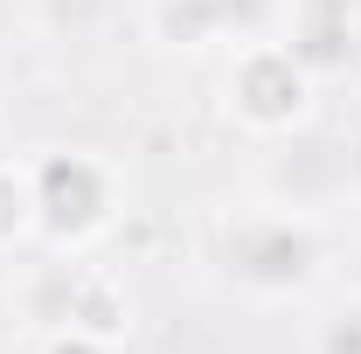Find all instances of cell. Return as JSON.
Here are the masks:
<instances>
[{
    "label": "cell",
    "mask_w": 361,
    "mask_h": 354,
    "mask_svg": "<svg viewBox=\"0 0 361 354\" xmlns=\"http://www.w3.org/2000/svg\"><path fill=\"white\" fill-rule=\"evenodd\" d=\"M292 49L313 63V77H319V70H334L355 42H348V21H341V14H306V21H299V35H292Z\"/></svg>",
    "instance_id": "52a82bcc"
},
{
    "label": "cell",
    "mask_w": 361,
    "mask_h": 354,
    "mask_svg": "<svg viewBox=\"0 0 361 354\" xmlns=\"http://www.w3.org/2000/svg\"><path fill=\"white\" fill-rule=\"evenodd\" d=\"M28 236H35V181H28V167L0 160V250H14Z\"/></svg>",
    "instance_id": "8992f818"
},
{
    "label": "cell",
    "mask_w": 361,
    "mask_h": 354,
    "mask_svg": "<svg viewBox=\"0 0 361 354\" xmlns=\"http://www.w3.org/2000/svg\"><path fill=\"white\" fill-rule=\"evenodd\" d=\"M153 28H160V42H174V49H209V42L229 35L216 0H160L153 7Z\"/></svg>",
    "instance_id": "5b68a950"
},
{
    "label": "cell",
    "mask_w": 361,
    "mask_h": 354,
    "mask_svg": "<svg viewBox=\"0 0 361 354\" xmlns=\"http://www.w3.org/2000/svg\"><path fill=\"white\" fill-rule=\"evenodd\" d=\"M223 264L243 292L285 299L319 278V236L299 209H250L223 229Z\"/></svg>",
    "instance_id": "7a4b0ae2"
},
{
    "label": "cell",
    "mask_w": 361,
    "mask_h": 354,
    "mask_svg": "<svg viewBox=\"0 0 361 354\" xmlns=\"http://www.w3.org/2000/svg\"><path fill=\"white\" fill-rule=\"evenodd\" d=\"M313 90H319L313 63L292 42H264V35H250V42L229 56V70H223L229 118H236L243 133H257V139L299 133V126L313 118Z\"/></svg>",
    "instance_id": "6da1fadb"
},
{
    "label": "cell",
    "mask_w": 361,
    "mask_h": 354,
    "mask_svg": "<svg viewBox=\"0 0 361 354\" xmlns=\"http://www.w3.org/2000/svg\"><path fill=\"white\" fill-rule=\"evenodd\" d=\"M313 354H361V306H334L313 326Z\"/></svg>",
    "instance_id": "ba28073f"
},
{
    "label": "cell",
    "mask_w": 361,
    "mask_h": 354,
    "mask_svg": "<svg viewBox=\"0 0 361 354\" xmlns=\"http://www.w3.org/2000/svg\"><path fill=\"white\" fill-rule=\"evenodd\" d=\"M216 7H223V21L236 28V35H243V42L257 35V0H216Z\"/></svg>",
    "instance_id": "30bf717a"
},
{
    "label": "cell",
    "mask_w": 361,
    "mask_h": 354,
    "mask_svg": "<svg viewBox=\"0 0 361 354\" xmlns=\"http://www.w3.org/2000/svg\"><path fill=\"white\" fill-rule=\"evenodd\" d=\"M28 181H35V229L56 250H84L118 222V174L97 153H42Z\"/></svg>",
    "instance_id": "3957f363"
},
{
    "label": "cell",
    "mask_w": 361,
    "mask_h": 354,
    "mask_svg": "<svg viewBox=\"0 0 361 354\" xmlns=\"http://www.w3.org/2000/svg\"><path fill=\"white\" fill-rule=\"evenodd\" d=\"M42 354H118V341H97V334H77V326H56L42 341Z\"/></svg>",
    "instance_id": "9c48e42d"
},
{
    "label": "cell",
    "mask_w": 361,
    "mask_h": 354,
    "mask_svg": "<svg viewBox=\"0 0 361 354\" xmlns=\"http://www.w3.org/2000/svg\"><path fill=\"white\" fill-rule=\"evenodd\" d=\"M56 326H77V334H97V341H126V326H133V299H126V285L111 278V271H63L56 278Z\"/></svg>",
    "instance_id": "277c9868"
}]
</instances>
